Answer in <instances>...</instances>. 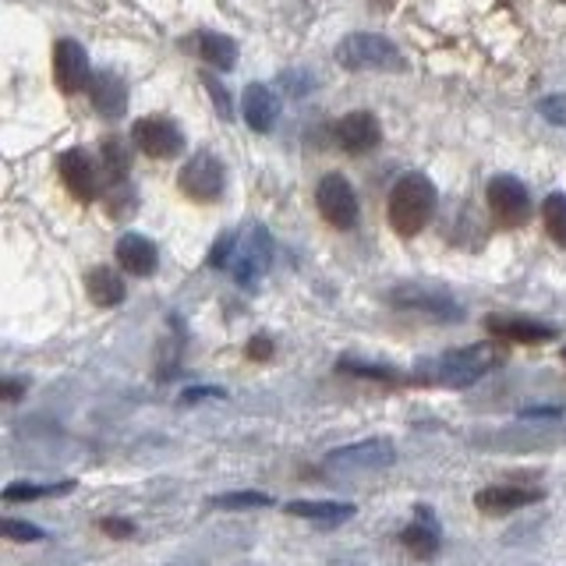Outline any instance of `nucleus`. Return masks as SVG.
<instances>
[{"label": "nucleus", "mask_w": 566, "mask_h": 566, "mask_svg": "<svg viewBox=\"0 0 566 566\" xmlns=\"http://www.w3.org/2000/svg\"><path fill=\"white\" fill-rule=\"evenodd\" d=\"M88 99H93L96 114L120 117L124 106H128V88H124V82L111 75V71H99V75L88 78Z\"/></svg>", "instance_id": "obj_17"}, {"label": "nucleus", "mask_w": 566, "mask_h": 566, "mask_svg": "<svg viewBox=\"0 0 566 566\" xmlns=\"http://www.w3.org/2000/svg\"><path fill=\"white\" fill-rule=\"evenodd\" d=\"M382 138V128H379V117L368 114V111H354L347 117H340L336 124V146L350 156H361L368 149H376Z\"/></svg>", "instance_id": "obj_12"}, {"label": "nucleus", "mask_w": 566, "mask_h": 566, "mask_svg": "<svg viewBox=\"0 0 566 566\" xmlns=\"http://www.w3.org/2000/svg\"><path fill=\"white\" fill-rule=\"evenodd\" d=\"M156 244L146 241V238H138V234H128V238H120L117 244V265L124 273H132V276H149L156 270Z\"/></svg>", "instance_id": "obj_18"}, {"label": "nucleus", "mask_w": 566, "mask_h": 566, "mask_svg": "<svg viewBox=\"0 0 566 566\" xmlns=\"http://www.w3.org/2000/svg\"><path fill=\"white\" fill-rule=\"evenodd\" d=\"M191 50H199V57H206L212 67H234L238 64V46L234 40H227V35H217V32H199L191 35Z\"/></svg>", "instance_id": "obj_22"}, {"label": "nucleus", "mask_w": 566, "mask_h": 566, "mask_svg": "<svg viewBox=\"0 0 566 566\" xmlns=\"http://www.w3.org/2000/svg\"><path fill=\"white\" fill-rule=\"evenodd\" d=\"M132 135H135V146L149 159H170L185 149V135L177 132V124L167 117H142L135 120Z\"/></svg>", "instance_id": "obj_8"}, {"label": "nucleus", "mask_w": 566, "mask_h": 566, "mask_svg": "<svg viewBox=\"0 0 566 566\" xmlns=\"http://www.w3.org/2000/svg\"><path fill=\"white\" fill-rule=\"evenodd\" d=\"M542 500V489H527V485H489L474 495V506L482 513H510Z\"/></svg>", "instance_id": "obj_16"}, {"label": "nucleus", "mask_w": 566, "mask_h": 566, "mask_svg": "<svg viewBox=\"0 0 566 566\" xmlns=\"http://www.w3.org/2000/svg\"><path fill=\"white\" fill-rule=\"evenodd\" d=\"M85 291L99 308H114L124 301V280L114 270H106V265H96V270L85 276Z\"/></svg>", "instance_id": "obj_21"}, {"label": "nucleus", "mask_w": 566, "mask_h": 566, "mask_svg": "<svg viewBox=\"0 0 566 566\" xmlns=\"http://www.w3.org/2000/svg\"><path fill=\"white\" fill-rule=\"evenodd\" d=\"M248 354H252V358H259V361H265L273 354V344L265 340V336H255V340L248 344Z\"/></svg>", "instance_id": "obj_30"}, {"label": "nucleus", "mask_w": 566, "mask_h": 566, "mask_svg": "<svg viewBox=\"0 0 566 566\" xmlns=\"http://www.w3.org/2000/svg\"><path fill=\"white\" fill-rule=\"evenodd\" d=\"M489 333L500 336V340H513V344H545L556 340V329L545 323H531V318H517V315H489Z\"/></svg>", "instance_id": "obj_15"}, {"label": "nucleus", "mask_w": 566, "mask_h": 566, "mask_svg": "<svg viewBox=\"0 0 566 566\" xmlns=\"http://www.w3.org/2000/svg\"><path fill=\"white\" fill-rule=\"evenodd\" d=\"M315 206L323 212V220L336 230H350L358 223V195L344 181L340 174H326L315 188Z\"/></svg>", "instance_id": "obj_4"}, {"label": "nucleus", "mask_w": 566, "mask_h": 566, "mask_svg": "<svg viewBox=\"0 0 566 566\" xmlns=\"http://www.w3.org/2000/svg\"><path fill=\"white\" fill-rule=\"evenodd\" d=\"M542 223L548 230V238L566 248V195H548L542 202Z\"/></svg>", "instance_id": "obj_23"}, {"label": "nucleus", "mask_w": 566, "mask_h": 566, "mask_svg": "<svg viewBox=\"0 0 566 566\" xmlns=\"http://www.w3.org/2000/svg\"><path fill=\"white\" fill-rule=\"evenodd\" d=\"M99 527L106 531V535H114V538H135V527H132L128 521L106 517V521H99Z\"/></svg>", "instance_id": "obj_29"}, {"label": "nucleus", "mask_w": 566, "mask_h": 566, "mask_svg": "<svg viewBox=\"0 0 566 566\" xmlns=\"http://www.w3.org/2000/svg\"><path fill=\"white\" fill-rule=\"evenodd\" d=\"M177 188H181L191 202H202V206L217 202L220 195H223V167H220V159L209 156V153L191 156L188 164L181 167Z\"/></svg>", "instance_id": "obj_5"}, {"label": "nucleus", "mask_w": 566, "mask_h": 566, "mask_svg": "<svg viewBox=\"0 0 566 566\" xmlns=\"http://www.w3.org/2000/svg\"><path fill=\"white\" fill-rule=\"evenodd\" d=\"M0 531H4V538H11V542H43L46 538L43 527H35L29 521H14V517H8L4 524H0Z\"/></svg>", "instance_id": "obj_27"}, {"label": "nucleus", "mask_w": 566, "mask_h": 566, "mask_svg": "<svg viewBox=\"0 0 566 566\" xmlns=\"http://www.w3.org/2000/svg\"><path fill=\"white\" fill-rule=\"evenodd\" d=\"M88 61H85V50L75 40H57L53 46V82H57L61 93L75 96L78 88L88 85Z\"/></svg>", "instance_id": "obj_10"}, {"label": "nucleus", "mask_w": 566, "mask_h": 566, "mask_svg": "<svg viewBox=\"0 0 566 566\" xmlns=\"http://www.w3.org/2000/svg\"><path fill=\"white\" fill-rule=\"evenodd\" d=\"M485 199H489L492 217L503 227H521L531 220V195L517 177H492Z\"/></svg>", "instance_id": "obj_6"}, {"label": "nucleus", "mask_w": 566, "mask_h": 566, "mask_svg": "<svg viewBox=\"0 0 566 566\" xmlns=\"http://www.w3.org/2000/svg\"><path fill=\"white\" fill-rule=\"evenodd\" d=\"M276 114H280V103L276 96L270 93L265 85H248L244 93V120L252 124L255 132H270L276 124Z\"/></svg>", "instance_id": "obj_19"}, {"label": "nucleus", "mask_w": 566, "mask_h": 566, "mask_svg": "<svg viewBox=\"0 0 566 566\" xmlns=\"http://www.w3.org/2000/svg\"><path fill=\"white\" fill-rule=\"evenodd\" d=\"M542 114L553 120V124H563L566 128V99H559V96H553V99H545L542 103Z\"/></svg>", "instance_id": "obj_28"}, {"label": "nucleus", "mask_w": 566, "mask_h": 566, "mask_svg": "<svg viewBox=\"0 0 566 566\" xmlns=\"http://www.w3.org/2000/svg\"><path fill=\"white\" fill-rule=\"evenodd\" d=\"M400 545H403L415 559H436V556H439L442 531H439L436 517L429 513V506H418V517L400 531Z\"/></svg>", "instance_id": "obj_13"}, {"label": "nucleus", "mask_w": 566, "mask_h": 566, "mask_svg": "<svg viewBox=\"0 0 566 566\" xmlns=\"http://www.w3.org/2000/svg\"><path fill=\"white\" fill-rule=\"evenodd\" d=\"M336 61H340L347 71H397L400 50L386 40V35L376 32H354L336 46Z\"/></svg>", "instance_id": "obj_3"}, {"label": "nucleus", "mask_w": 566, "mask_h": 566, "mask_svg": "<svg viewBox=\"0 0 566 566\" xmlns=\"http://www.w3.org/2000/svg\"><path fill=\"white\" fill-rule=\"evenodd\" d=\"M4 394H8V400H18V394H22V386H18V382H8Z\"/></svg>", "instance_id": "obj_32"}, {"label": "nucleus", "mask_w": 566, "mask_h": 566, "mask_svg": "<svg viewBox=\"0 0 566 566\" xmlns=\"http://www.w3.org/2000/svg\"><path fill=\"white\" fill-rule=\"evenodd\" d=\"M397 460L394 442L386 439H368V442H354V447L333 450L326 457V471H379L389 468Z\"/></svg>", "instance_id": "obj_7"}, {"label": "nucleus", "mask_w": 566, "mask_h": 566, "mask_svg": "<svg viewBox=\"0 0 566 566\" xmlns=\"http://www.w3.org/2000/svg\"><path fill=\"white\" fill-rule=\"evenodd\" d=\"M432 212H436V188L424 174H407L394 185V191H389L386 217L400 238L421 234L424 223L432 220Z\"/></svg>", "instance_id": "obj_1"}, {"label": "nucleus", "mask_w": 566, "mask_h": 566, "mask_svg": "<svg viewBox=\"0 0 566 566\" xmlns=\"http://www.w3.org/2000/svg\"><path fill=\"white\" fill-rule=\"evenodd\" d=\"M206 88H209L212 96H217V111H220L223 117H230V96H223V88H220L217 82H212V78H206Z\"/></svg>", "instance_id": "obj_31"}, {"label": "nucleus", "mask_w": 566, "mask_h": 566, "mask_svg": "<svg viewBox=\"0 0 566 566\" xmlns=\"http://www.w3.org/2000/svg\"><path fill=\"white\" fill-rule=\"evenodd\" d=\"M291 517H305L315 524H344L354 517V503H326V500H297L283 506Z\"/></svg>", "instance_id": "obj_20"}, {"label": "nucleus", "mask_w": 566, "mask_h": 566, "mask_svg": "<svg viewBox=\"0 0 566 566\" xmlns=\"http://www.w3.org/2000/svg\"><path fill=\"white\" fill-rule=\"evenodd\" d=\"M75 489V482H61V485H8L4 489V503H18V500H43V495H64Z\"/></svg>", "instance_id": "obj_26"}, {"label": "nucleus", "mask_w": 566, "mask_h": 566, "mask_svg": "<svg viewBox=\"0 0 566 566\" xmlns=\"http://www.w3.org/2000/svg\"><path fill=\"white\" fill-rule=\"evenodd\" d=\"M57 167H61L64 188L75 195L78 202H93L96 199V167L82 149H67Z\"/></svg>", "instance_id": "obj_14"}, {"label": "nucleus", "mask_w": 566, "mask_h": 566, "mask_svg": "<svg viewBox=\"0 0 566 566\" xmlns=\"http://www.w3.org/2000/svg\"><path fill=\"white\" fill-rule=\"evenodd\" d=\"M212 506L220 510H259V506H273L270 492H227V495H212Z\"/></svg>", "instance_id": "obj_25"}, {"label": "nucleus", "mask_w": 566, "mask_h": 566, "mask_svg": "<svg viewBox=\"0 0 566 566\" xmlns=\"http://www.w3.org/2000/svg\"><path fill=\"white\" fill-rule=\"evenodd\" d=\"M397 308H407V312H418V315H429V318H442V323H457L464 308L457 305L450 294L442 291H432V287H397L389 294Z\"/></svg>", "instance_id": "obj_9"}, {"label": "nucleus", "mask_w": 566, "mask_h": 566, "mask_svg": "<svg viewBox=\"0 0 566 566\" xmlns=\"http://www.w3.org/2000/svg\"><path fill=\"white\" fill-rule=\"evenodd\" d=\"M563 358H566V354H563Z\"/></svg>", "instance_id": "obj_33"}, {"label": "nucleus", "mask_w": 566, "mask_h": 566, "mask_svg": "<svg viewBox=\"0 0 566 566\" xmlns=\"http://www.w3.org/2000/svg\"><path fill=\"white\" fill-rule=\"evenodd\" d=\"M234 276L238 283H255L265 270H270V259H273V244H270V234H265L262 227L248 230V238L241 244H234Z\"/></svg>", "instance_id": "obj_11"}, {"label": "nucleus", "mask_w": 566, "mask_h": 566, "mask_svg": "<svg viewBox=\"0 0 566 566\" xmlns=\"http://www.w3.org/2000/svg\"><path fill=\"white\" fill-rule=\"evenodd\" d=\"M99 156H103V174L111 177L114 185L124 181V174H128V167H132V159H128V149H124V142H120V138H103Z\"/></svg>", "instance_id": "obj_24"}, {"label": "nucleus", "mask_w": 566, "mask_h": 566, "mask_svg": "<svg viewBox=\"0 0 566 566\" xmlns=\"http://www.w3.org/2000/svg\"><path fill=\"white\" fill-rule=\"evenodd\" d=\"M500 361H503V354L495 350L492 344H474V347H460V350L442 354V358H436L429 365H421L424 368L421 376L439 382V386H457L460 389V386H471L482 376H489L492 368H500Z\"/></svg>", "instance_id": "obj_2"}]
</instances>
